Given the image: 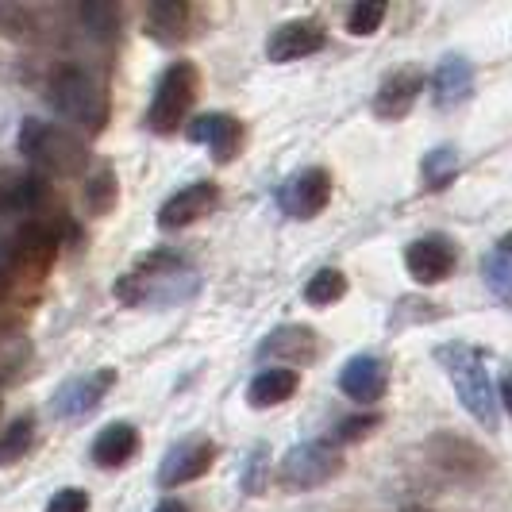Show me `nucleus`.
Listing matches in <instances>:
<instances>
[{
	"mask_svg": "<svg viewBox=\"0 0 512 512\" xmlns=\"http://www.w3.org/2000/svg\"><path fill=\"white\" fill-rule=\"evenodd\" d=\"M112 293H116V301L131 308H174L197 293V274L185 258L154 251V255L139 258L116 282Z\"/></svg>",
	"mask_w": 512,
	"mask_h": 512,
	"instance_id": "1",
	"label": "nucleus"
},
{
	"mask_svg": "<svg viewBox=\"0 0 512 512\" xmlns=\"http://www.w3.org/2000/svg\"><path fill=\"white\" fill-rule=\"evenodd\" d=\"M47 101L62 120L85 128L89 135L104 131L108 124V93L101 89L97 77L74 62H58L47 74Z\"/></svg>",
	"mask_w": 512,
	"mask_h": 512,
	"instance_id": "2",
	"label": "nucleus"
},
{
	"mask_svg": "<svg viewBox=\"0 0 512 512\" xmlns=\"http://www.w3.org/2000/svg\"><path fill=\"white\" fill-rule=\"evenodd\" d=\"M20 151L35 174L51 178H77L89 170V147L74 131L58 128L51 120H24L20 124Z\"/></svg>",
	"mask_w": 512,
	"mask_h": 512,
	"instance_id": "3",
	"label": "nucleus"
},
{
	"mask_svg": "<svg viewBox=\"0 0 512 512\" xmlns=\"http://www.w3.org/2000/svg\"><path fill=\"white\" fill-rule=\"evenodd\" d=\"M436 359L443 362V370H447V378L455 385V393H459L462 409L470 412L482 428H497V389L489 382V370H486V359H482V351L478 347H466V343H443L436 351Z\"/></svg>",
	"mask_w": 512,
	"mask_h": 512,
	"instance_id": "4",
	"label": "nucleus"
},
{
	"mask_svg": "<svg viewBox=\"0 0 512 512\" xmlns=\"http://www.w3.org/2000/svg\"><path fill=\"white\" fill-rule=\"evenodd\" d=\"M201 93V74L189 58H178L166 66V74L158 77V89H154L151 112H147V128L158 135H174L181 128V120L189 116V108Z\"/></svg>",
	"mask_w": 512,
	"mask_h": 512,
	"instance_id": "5",
	"label": "nucleus"
},
{
	"mask_svg": "<svg viewBox=\"0 0 512 512\" xmlns=\"http://www.w3.org/2000/svg\"><path fill=\"white\" fill-rule=\"evenodd\" d=\"M339 470H343L339 451L324 439H312V443H297L285 451L282 466H278V482L285 489H316L332 482Z\"/></svg>",
	"mask_w": 512,
	"mask_h": 512,
	"instance_id": "6",
	"label": "nucleus"
},
{
	"mask_svg": "<svg viewBox=\"0 0 512 512\" xmlns=\"http://www.w3.org/2000/svg\"><path fill=\"white\" fill-rule=\"evenodd\" d=\"M62 251V235L47 220H27L24 228L4 243V266L16 274H43Z\"/></svg>",
	"mask_w": 512,
	"mask_h": 512,
	"instance_id": "7",
	"label": "nucleus"
},
{
	"mask_svg": "<svg viewBox=\"0 0 512 512\" xmlns=\"http://www.w3.org/2000/svg\"><path fill=\"white\" fill-rule=\"evenodd\" d=\"M455 262H459V247L447 239V235H424L416 239L409 251H405V266H409L412 282L420 285H439L455 274Z\"/></svg>",
	"mask_w": 512,
	"mask_h": 512,
	"instance_id": "8",
	"label": "nucleus"
},
{
	"mask_svg": "<svg viewBox=\"0 0 512 512\" xmlns=\"http://www.w3.org/2000/svg\"><path fill=\"white\" fill-rule=\"evenodd\" d=\"M424 85H428V77H424V70H416V66H401V70L385 74L378 93H374V116L389 120V124L393 120H405L412 112V104L420 101Z\"/></svg>",
	"mask_w": 512,
	"mask_h": 512,
	"instance_id": "9",
	"label": "nucleus"
},
{
	"mask_svg": "<svg viewBox=\"0 0 512 512\" xmlns=\"http://www.w3.org/2000/svg\"><path fill=\"white\" fill-rule=\"evenodd\" d=\"M51 201V185L43 174L24 170V166H0V212L16 216V212H39Z\"/></svg>",
	"mask_w": 512,
	"mask_h": 512,
	"instance_id": "10",
	"label": "nucleus"
},
{
	"mask_svg": "<svg viewBox=\"0 0 512 512\" xmlns=\"http://www.w3.org/2000/svg\"><path fill=\"white\" fill-rule=\"evenodd\" d=\"M332 201V174L324 166H308L301 174H293L289 185L282 189V205L289 216L297 220H312L320 216Z\"/></svg>",
	"mask_w": 512,
	"mask_h": 512,
	"instance_id": "11",
	"label": "nucleus"
},
{
	"mask_svg": "<svg viewBox=\"0 0 512 512\" xmlns=\"http://www.w3.org/2000/svg\"><path fill=\"white\" fill-rule=\"evenodd\" d=\"M324 43H328V31L320 20H285L266 39V58L270 62H297V58L324 51Z\"/></svg>",
	"mask_w": 512,
	"mask_h": 512,
	"instance_id": "12",
	"label": "nucleus"
},
{
	"mask_svg": "<svg viewBox=\"0 0 512 512\" xmlns=\"http://www.w3.org/2000/svg\"><path fill=\"white\" fill-rule=\"evenodd\" d=\"M216 201H220V189L212 181H193V185H185L181 193H174L166 205L158 208V228L166 231L189 228V224L205 220L208 212L216 208Z\"/></svg>",
	"mask_w": 512,
	"mask_h": 512,
	"instance_id": "13",
	"label": "nucleus"
},
{
	"mask_svg": "<svg viewBox=\"0 0 512 512\" xmlns=\"http://www.w3.org/2000/svg\"><path fill=\"white\" fill-rule=\"evenodd\" d=\"M243 135L247 131H243V124L231 112H205V116H197L189 124V139L205 143L216 162H231L235 154L243 151Z\"/></svg>",
	"mask_w": 512,
	"mask_h": 512,
	"instance_id": "14",
	"label": "nucleus"
},
{
	"mask_svg": "<svg viewBox=\"0 0 512 512\" xmlns=\"http://www.w3.org/2000/svg\"><path fill=\"white\" fill-rule=\"evenodd\" d=\"M339 389H343L351 401H359V405L382 401L385 389H389V362L378 359V355H359V359H351L343 366V374H339Z\"/></svg>",
	"mask_w": 512,
	"mask_h": 512,
	"instance_id": "15",
	"label": "nucleus"
},
{
	"mask_svg": "<svg viewBox=\"0 0 512 512\" xmlns=\"http://www.w3.org/2000/svg\"><path fill=\"white\" fill-rule=\"evenodd\" d=\"M212 462H216V443H208V439L181 443V447L170 451V459L162 462L158 482H162L166 489L185 486V482H197V478H205L208 470H212Z\"/></svg>",
	"mask_w": 512,
	"mask_h": 512,
	"instance_id": "16",
	"label": "nucleus"
},
{
	"mask_svg": "<svg viewBox=\"0 0 512 512\" xmlns=\"http://www.w3.org/2000/svg\"><path fill=\"white\" fill-rule=\"evenodd\" d=\"M116 374L112 370H93L85 378H74L66 382L58 393H54V412L58 416H81V412H93L104 401V393L112 389Z\"/></svg>",
	"mask_w": 512,
	"mask_h": 512,
	"instance_id": "17",
	"label": "nucleus"
},
{
	"mask_svg": "<svg viewBox=\"0 0 512 512\" xmlns=\"http://www.w3.org/2000/svg\"><path fill=\"white\" fill-rule=\"evenodd\" d=\"M189 20H193V8L185 0H154L147 8V35L162 47H178L189 35Z\"/></svg>",
	"mask_w": 512,
	"mask_h": 512,
	"instance_id": "18",
	"label": "nucleus"
},
{
	"mask_svg": "<svg viewBox=\"0 0 512 512\" xmlns=\"http://www.w3.org/2000/svg\"><path fill=\"white\" fill-rule=\"evenodd\" d=\"M474 93V66L459 58V54H447L439 62L436 77H432V97H436L439 108H455L466 97Z\"/></svg>",
	"mask_w": 512,
	"mask_h": 512,
	"instance_id": "19",
	"label": "nucleus"
},
{
	"mask_svg": "<svg viewBox=\"0 0 512 512\" xmlns=\"http://www.w3.org/2000/svg\"><path fill=\"white\" fill-rule=\"evenodd\" d=\"M135 451H139V432L128 420L108 424V428H101V436L93 439V462L104 466V470H116V466L131 462Z\"/></svg>",
	"mask_w": 512,
	"mask_h": 512,
	"instance_id": "20",
	"label": "nucleus"
},
{
	"mask_svg": "<svg viewBox=\"0 0 512 512\" xmlns=\"http://www.w3.org/2000/svg\"><path fill=\"white\" fill-rule=\"evenodd\" d=\"M297 389H301V374H297V370H289V366H270V370H262L255 382H251L247 401H251L255 409H274V405H285Z\"/></svg>",
	"mask_w": 512,
	"mask_h": 512,
	"instance_id": "21",
	"label": "nucleus"
},
{
	"mask_svg": "<svg viewBox=\"0 0 512 512\" xmlns=\"http://www.w3.org/2000/svg\"><path fill=\"white\" fill-rule=\"evenodd\" d=\"M312 355H316V332L312 328H278L258 347V359L274 362H305Z\"/></svg>",
	"mask_w": 512,
	"mask_h": 512,
	"instance_id": "22",
	"label": "nucleus"
},
{
	"mask_svg": "<svg viewBox=\"0 0 512 512\" xmlns=\"http://www.w3.org/2000/svg\"><path fill=\"white\" fill-rule=\"evenodd\" d=\"M432 451H436V462L443 470H451V474H459V478H470V474H482L489 466V459L474 447V443H466V439H451L443 436L432 443Z\"/></svg>",
	"mask_w": 512,
	"mask_h": 512,
	"instance_id": "23",
	"label": "nucleus"
},
{
	"mask_svg": "<svg viewBox=\"0 0 512 512\" xmlns=\"http://www.w3.org/2000/svg\"><path fill=\"white\" fill-rule=\"evenodd\" d=\"M77 16H81L85 35L97 39V43H112V39L120 35V8L108 4V0H89V4H81Z\"/></svg>",
	"mask_w": 512,
	"mask_h": 512,
	"instance_id": "24",
	"label": "nucleus"
},
{
	"mask_svg": "<svg viewBox=\"0 0 512 512\" xmlns=\"http://www.w3.org/2000/svg\"><path fill=\"white\" fill-rule=\"evenodd\" d=\"M343 293H347V274L343 270H335V266H324V270H316L305 285V301L312 308H328L335 301H343Z\"/></svg>",
	"mask_w": 512,
	"mask_h": 512,
	"instance_id": "25",
	"label": "nucleus"
},
{
	"mask_svg": "<svg viewBox=\"0 0 512 512\" xmlns=\"http://www.w3.org/2000/svg\"><path fill=\"white\" fill-rule=\"evenodd\" d=\"M31 443H35V420L31 416H16L0 432V466H16L20 459H27Z\"/></svg>",
	"mask_w": 512,
	"mask_h": 512,
	"instance_id": "26",
	"label": "nucleus"
},
{
	"mask_svg": "<svg viewBox=\"0 0 512 512\" xmlns=\"http://www.w3.org/2000/svg\"><path fill=\"white\" fill-rule=\"evenodd\" d=\"M116 197H120V185H116V174L104 166L97 170L89 185H85V208L93 212V216H108L112 208H116Z\"/></svg>",
	"mask_w": 512,
	"mask_h": 512,
	"instance_id": "27",
	"label": "nucleus"
},
{
	"mask_svg": "<svg viewBox=\"0 0 512 512\" xmlns=\"http://www.w3.org/2000/svg\"><path fill=\"white\" fill-rule=\"evenodd\" d=\"M482 274H486L489 293H493L501 305L512 308V255H505V251L486 255L482 258Z\"/></svg>",
	"mask_w": 512,
	"mask_h": 512,
	"instance_id": "28",
	"label": "nucleus"
},
{
	"mask_svg": "<svg viewBox=\"0 0 512 512\" xmlns=\"http://www.w3.org/2000/svg\"><path fill=\"white\" fill-rule=\"evenodd\" d=\"M0 35L16 39V43H27L39 35V24H35V12L27 4H0Z\"/></svg>",
	"mask_w": 512,
	"mask_h": 512,
	"instance_id": "29",
	"label": "nucleus"
},
{
	"mask_svg": "<svg viewBox=\"0 0 512 512\" xmlns=\"http://www.w3.org/2000/svg\"><path fill=\"white\" fill-rule=\"evenodd\" d=\"M385 16H389V8L378 4V0H362V4H351V12H347V31L351 35H374L378 27L385 24Z\"/></svg>",
	"mask_w": 512,
	"mask_h": 512,
	"instance_id": "30",
	"label": "nucleus"
},
{
	"mask_svg": "<svg viewBox=\"0 0 512 512\" xmlns=\"http://www.w3.org/2000/svg\"><path fill=\"white\" fill-rule=\"evenodd\" d=\"M455 170H459V154L451 151V147H439L424 158V185L428 189H443L447 181L455 178Z\"/></svg>",
	"mask_w": 512,
	"mask_h": 512,
	"instance_id": "31",
	"label": "nucleus"
},
{
	"mask_svg": "<svg viewBox=\"0 0 512 512\" xmlns=\"http://www.w3.org/2000/svg\"><path fill=\"white\" fill-rule=\"evenodd\" d=\"M378 424H382V416H351V420H343V424L335 428L332 443H355V439L370 436Z\"/></svg>",
	"mask_w": 512,
	"mask_h": 512,
	"instance_id": "32",
	"label": "nucleus"
},
{
	"mask_svg": "<svg viewBox=\"0 0 512 512\" xmlns=\"http://www.w3.org/2000/svg\"><path fill=\"white\" fill-rule=\"evenodd\" d=\"M47 512H89V493L77 486L58 489L51 501H47Z\"/></svg>",
	"mask_w": 512,
	"mask_h": 512,
	"instance_id": "33",
	"label": "nucleus"
},
{
	"mask_svg": "<svg viewBox=\"0 0 512 512\" xmlns=\"http://www.w3.org/2000/svg\"><path fill=\"white\" fill-rule=\"evenodd\" d=\"M497 401H501V405H505V412L512 416V370L505 374V378H501V389H497Z\"/></svg>",
	"mask_w": 512,
	"mask_h": 512,
	"instance_id": "34",
	"label": "nucleus"
},
{
	"mask_svg": "<svg viewBox=\"0 0 512 512\" xmlns=\"http://www.w3.org/2000/svg\"><path fill=\"white\" fill-rule=\"evenodd\" d=\"M154 512H189V509H185L181 501H174V497H170V501H162V505H158Z\"/></svg>",
	"mask_w": 512,
	"mask_h": 512,
	"instance_id": "35",
	"label": "nucleus"
},
{
	"mask_svg": "<svg viewBox=\"0 0 512 512\" xmlns=\"http://www.w3.org/2000/svg\"><path fill=\"white\" fill-rule=\"evenodd\" d=\"M501 251H505V255H512V231H505V239H501Z\"/></svg>",
	"mask_w": 512,
	"mask_h": 512,
	"instance_id": "36",
	"label": "nucleus"
},
{
	"mask_svg": "<svg viewBox=\"0 0 512 512\" xmlns=\"http://www.w3.org/2000/svg\"><path fill=\"white\" fill-rule=\"evenodd\" d=\"M405 512H428V509H405Z\"/></svg>",
	"mask_w": 512,
	"mask_h": 512,
	"instance_id": "37",
	"label": "nucleus"
}]
</instances>
